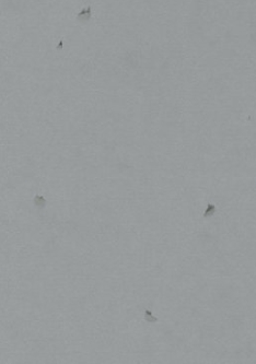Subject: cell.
I'll use <instances>...</instances> for the list:
<instances>
[{
    "label": "cell",
    "instance_id": "cell-1",
    "mask_svg": "<svg viewBox=\"0 0 256 364\" xmlns=\"http://www.w3.org/2000/svg\"><path fill=\"white\" fill-rule=\"evenodd\" d=\"M91 19V8L88 7L86 9H83L80 13H78L77 16V20L79 22H82V23H86Z\"/></svg>",
    "mask_w": 256,
    "mask_h": 364
},
{
    "label": "cell",
    "instance_id": "cell-2",
    "mask_svg": "<svg viewBox=\"0 0 256 364\" xmlns=\"http://www.w3.org/2000/svg\"><path fill=\"white\" fill-rule=\"evenodd\" d=\"M34 205L36 207H38V208H43L46 205V200H45V198L42 197V196H36L34 198Z\"/></svg>",
    "mask_w": 256,
    "mask_h": 364
}]
</instances>
